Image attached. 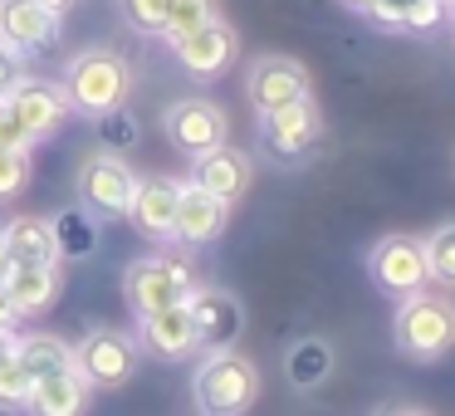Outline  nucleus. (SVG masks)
I'll return each mask as SVG.
<instances>
[{"label":"nucleus","mask_w":455,"mask_h":416,"mask_svg":"<svg viewBox=\"0 0 455 416\" xmlns=\"http://www.w3.org/2000/svg\"><path fill=\"white\" fill-rule=\"evenodd\" d=\"M64 99H69L74 113L84 118H103V113L123 108L132 93V69L123 54L113 50H79L69 64H64V79H60Z\"/></svg>","instance_id":"nucleus-1"},{"label":"nucleus","mask_w":455,"mask_h":416,"mask_svg":"<svg viewBox=\"0 0 455 416\" xmlns=\"http://www.w3.org/2000/svg\"><path fill=\"white\" fill-rule=\"evenodd\" d=\"M392 343L411 363H441L455 348V304L445 294H431V289L406 294L392 318Z\"/></svg>","instance_id":"nucleus-2"},{"label":"nucleus","mask_w":455,"mask_h":416,"mask_svg":"<svg viewBox=\"0 0 455 416\" xmlns=\"http://www.w3.org/2000/svg\"><path fill=\"white\" fill-rule=\"evenodd\" d=\"M196 284L201 279H196V265H191V250H181V245H167L162 255L132 260L123 269V294H128V308L138 318L172 308V304H187Z\"/></svg>","instance_id":"nucleus-3"},{"label":"nucleus","mask_w":455,"mask_h":416,"mask_svg":"<svg viewBox=\"0 0 455 416\" xmlns=\"http://www.w3.org/2000/svg\"><path fill=\"white\" fill-rule=\"evenodd\" d=\"M191 396H196L201 416H245L259 396V367L235 348L206 353L191 377Z\"/></svg>","instance_id":"nucleus-4"},{"label":"nucleus","mask_w":455,"mask_h":416,"mask_svg":"<svg viewBox=\"0 0 455 416\" xmlns=\"http://www.w3.org/2000/svg\"><path fill=\"white\" fill-rule=\"evenodd\" d=\"M138 338L123 333V328H93L74 343V372L93 387V392H108V387H123L132 372H138Z\"/></svg>","instance_id":"nucleus-5"},{"label":"nucleus","mask_w":455,"mask_h":416,"mask_svg":"<svg viewBox=\"0 0 455 416\" xmlns=\"http://www.w3.org/2000/svg\"><path fill=\"white\" fill-rule=\"evenodd\" d=\"M132 191H138V172L128 167L113 152H93L79 167V206L89 211L93 220H118L128 216Z\"/></svg>","instance_id":"nucleus-6"},{"label":"nucleus","mask_w":455,"mask_h":416,"mask_svg":"<svg viewBox=\"0 0 455 416\" xmlns=\"http://www.w3.org/2000/svg\"><path fill=\"white\" fill-rule=\"evenodd\" d=\"M367 275L382 294L406 299L416 289L431 284V269H426V240L416 236H382L367 255Z\"/></svg>","instance_id":"nucleus-7"},{"label":"nucleus","mask_w":455,"mask_h":416,"mask_svg":"<svg viewBox=\"0 0 455 416\" xmlns=\"http://www.w3.org/2000/svg\"><path fill=\"white\" fill-rule=\"evenodd\" d=\"M318 138H323V118H318L314 99H299L289 108L259 113V142H265V152L275 162H304L318 148Z\"/></svg>","instance_id":"nucleus-8"},{"label":"nucleus","mask_w":455,"mask_h":416,"mask_svg":"<svg viewBox=\"0 0 455 416\" xmlns=\"http://www.w3.org/2000/svg\"><path fill=\"white\" fill-rule=\"evenodd\" d=\"M245 99L255 113H275L299 99H314V84H308L304 64L289 60V54H259L245 74Z\"/></svg>","instance_id":"nucleus-9"},{"label":"nucleus","mask_w":455,"mask_h":416,"mask_svg":"<svg viewBox=\"0 0 455 416\" xmlns=\"http://www.w3.org/2000/svg\"><path fill=\"white\" fill-rule=\"evenodd\" d=\"M0 99L11 103V113L20 118V128L30 132V142L54 138V132L64 128V118L74 113L60 84H50V79H30V74H20V79L11 84V93H0Z\"/></svg>","instance_id":"nucleus-10"},{"label":"nucleus","mask_w":455,"mask_h":416,"mask_svg":"<svg viewBox=\"0 0 455 416\" xmlns=\"http://www.w3.org/2000/svg\"><path fill=\"white\" fill-rule=\"evenodd\" d=\"M162 128H167V138L177 142L187 157H201V152L220 148V142L230 138L226 108L211 103V99H177L167 113H162Z\"/></svg>","instance_id":"nucleus-11"},{"label":"nucleus","mask_w":455,"mask_h":416,"mask_svg":"<svg viewBox=\"0 0 455 416\" xmlns=\"http://www.w3.org/2000/svg\"><path fill=\"white\" fill-rule=\"evenodd\" d=\"M191 308V324H196V348L201 353H220V348H235L240 328H245V308L230 289L216 284H196L187 299Z\"/></svg>","instance_id":"nucleus-12"},{"label":"nucleus","mask_w":455,"mask_h":416,"mask_svg":"<svg viewBox=\"0 0 455 416\" xmlns=\"http://www.w3.org/2000/svg\"><path fill=\"white\" fill-rule=\"evenodd\" d=\"M226 220L230 206L216 201L211 191H201L196 181H181V196H177V230H172V245L181 250H206L226 236Z\"/></svg>","instance_id":"nucleus-13"},{"label":"nucleus","mask_w":455,"mask_h":416,"mask_svg":"<svg viewBox=\"0 0 455 416\" xmlns=\"http://www.w3.org/2000/svg\"><path fill=\"white\" fill-rule=\"evenodd\" d=\"M172 54H177V64L191 74V79H220V74L235 64L240 40H235V30H230L226 20H211V25H201V30L172 40Z\"/></svg>","instance_id":"nucleus-14"},{"label":"nucleus","mask_w":455,"mask_h":416,"mask_svg":"<svg viewBox=\"0 0 455 416\" xmlns=\"http://www.w3.org/2000/svg\"><path fill=\"white\" fill-rule=\"evenodd\" d=\"M138 348H142V353H152L157 363H181V357L201 353L191 308L187 304H172V308H157V314H142L138 318Z\"/></svg>","instance_id":"nucleus-15"},{"label":"nucleus","mask_w":455,"mask_h":416,"mask_svg":"<svg viewBox=\"0 0 455 416\" xmlns=\"http://www.w3.org/2000/svg\"><path fill=\"white\" fill-rule=\"evenodd\" d=\"M177 196H181V181L172 177H148L138 181V191H132V230H138L142 240H152V245H172V230H177Z\"/></svg>","instance_id":"nucleus-16"},{"label":"nucleus","mask_w":455,"mask_h":416,"mask_svg":"<svg viewBox=\"0 0 455 416\" xmlns=\"http://www.w3.org/2000/svg\"><path fill=\"white\" fill-rule=\"evenodd\" d=\"M250 177H255L250 157L240 148H230V142H220V148L191 157V181H196L201 191H211L216 201H226V206H235V201L250 191Z\"/></svg>","instance_id":"nucleus-17"},{"label":"nucleus","mask_w":455,"mask_h":416,"mask_svg":"<svg viewBox=\"0 0 455 416\" xmlns=\"http://www.w3.org/2000/svg\"><path fill=\"white\" fill-rule=\"evenodd\" d=\"M0 40L20 54H40L60 40V15H50L40 0H0Z\"/></svg>","instance_id":"nucleus-18"},{"label":"nucleus","mask_w":455,"mask_h":416,"mask_svg":"<svg viewBox=\"0 0 455 416\" xmlns=\"http://www.w3.org/2000/svg\"><path fill=\"white\" fill-rule=\"evenodd\" d=\"M89 396H93V387L74 367H64L54 377H35L30 392H25V412L30 416H84Z\"/></svg>","instance_id":"nucleus-19"},{"label":"nucleus","mask_w":455,"mask_h":416,"mask_svg":"<svg viewBox=\"0 0 455 416\" xmlns=\"http://www.w3.org/2000/svg\"><path fill=\"white\" fill-rule=\"evenodd\" d=\"M0 284L11 289L20 318H35V314H44V308H54V304H60V294H64L60 265H15Z\"/></svg>","instance_id":"nucleus-20"},{"label":"nucleus","mask_w":455,"mask_h":416,"mask_svg":"<svg viewBox=\"0 0 455 416\" xmlns=\"http://www.w3.org/2000/svg\"><path fill=\"white\" fill-rule=\"evenodd\" d=\"M284 377L294 392H318L333 377V343L328 338H299V343H289Z\"/></svg>","instance_id":"nucleus-21"},{"label":"nucleus","mask_w":455,"mask_h":416,"mask_svg":"<svg viewBox=\"0 0 455 416\" xmlns=\"http://www.w3.org/2000/svg\"><path fill=\"white\" fill-rule=\"evenodd\" d=\"M5 245H11L15 265H60V250H54V230L44 216H20L5 226Z\"/></svg>","instance_id":"nucleus-22"},{"label":"nucleus","mask_w":455,"mask_h":416,"mask_svg":"<svg viewBox=\"0 0 455 416\" xmlns=\"http://www.w3.org/2000/svg\"><path fill=\"white\" fill-rule=\"evenodd\" d=\"M50 230H54V250H60V260H89L93 250H99V220H93L84 206L54 211Z\"/></svg>","instance_id":"nucleus-23"},{"label":"nucleus","mask_w":455,"mask_h":416,"mask_svg":"<svg viewBox=\"0 0 455 416\" xmlns=\"http://www.w3.org/2000/svg\"><path fill=\"white\" fill-rule=\"evenodd\" d=\"M15 357H20V367L35 377H54L64 372V367H74V348L64 343V338L54 333H20V343H15Z\"/></svg>","instance_id":"nucleus-24"},{"label":"nucleus","mask_w":455,"mask_h":416,"mask_svg":"<svg viewBox=\"0 0 455 416\" xmlns=\"http://www.w3.org/2000/svg\"><path fill=\"white\" fill-rule=\"evenodd\" d=\"M426 269H431L435 289H455V220H445L426 236Z\"/></svg>","instance_id":"nucleus-25"},{"label":"nucleus","mask_w":455,"mask_h":416,"mask_svg":"<svg viewBox=\"0 0 455 416\" xmlns=\"http://www.w3.org/2000/svg\"><path fill=\"white\" fill-rule=\"evenodd\" d=\"M220 20L216 11V0H172V11H167V25H162V40H181V35L201 30V25Z\"/></svg>","instance_id":"nucleus-26"},{"label":"nucleus","mask_w":455,"mask_h":416,"mask_svg":"<svg viewBox=\"0 0 455 416\" xmlns=\"http://www.w3.org/2000/svg\"><path fill=\"white\" fill-rule=\"evenodd\" d=\"M35 177V162L25 148H0V201H15Z\"/></svg>","instance_id":"nucleus-27"},{"label":"nucleus","mask_w":455,"mask_h":416,"mask_svg":"<svg viewBox=\"0 0 455 416\" xmlns=\"http://www.w3.org/2000/svg\"><path fill=\"white\" fill-rule=\"evenodd\" d=\"M93 123H99L103 152H113V157H123V148H132V142H138V118H132V113H123V108L103 113V118H93Z\"/></svg>","instance_id":"nucleus-28"},{"label":"nucleus","mask_w":455,"mask_h":416,"mask_svg":"<svg viewBox=\"0 0 455 416\" xmlns=\"http://www.w3.org/2000/svg\"><path fill=\"white\" fill-rule=\"evenodd\" d=\"M118 11H123V20H128L138 35H162L172 0H118Z\"/></svg>","instance_id":"nucleus-29"},{"label":"nucleus","mask_w":455,"mask_h":416,"mask_svg":"<svg viewBox=\"0 0 455 416\" xmlns=\"http://www.w3.org/2000/svg\"><path fill=\"white\" fill-rule=\"evenodd\" d=\"M25 392H30V372L20 367V357H5L0 363V406H25Z\"/></svg>","instance_id":"nucleus-30"},{"label":"nucleus","mask_w":455,"mask_h":416,"mask_svg":"<svg viewBox=\"0 0 455 416\" xmlns=\"http://www.w3.org/2000/svg\"><path fill=\"white\" fill-rule=\"evenodd\" d=\"M0 148H25V152L35 148L30 132L20 128V118L11 113V103H5V99H0Z\"/></svg>","instance_id":"nucleus-31"},{"label":"nucleus","mask_w":455,"mask_h":416,"mask_svg":"<svg viewBox=\"0 0 455 416\" xmlns=\"http://www.w3.org/2000/svg\"><path fill=\"white\" fill-rule=\"evenodd\" d=\"M20 64H25V54L0 40V93H11V84L20 79Z\"/></svg>","instance_id":"nucleus-32"},{"label":"nucleus","mask_w":455,"mask_h":416,"mask_svg":"<svg viewBox=\"0 0 455 416\" xmlns=\"http://www.w3.org/2000/svg\"><path fill=\"white\" fill-rule=\"evenodd\" d=\"M15 324H20V308H15L11 289L0 284V328H15Z\"/></svg>","instance_id":"nucleus-33"},{"label":"nucleus","mask_w":455,"mask_h":416,"mask_svg":"<svg viewBox=\"0 0 455 416\" xmlns=\"http://www.w3.org/2000/svg\"><path fill=\"white\" fill-rule=\"evenodd\" d=\"M40 5H44V11H50V15H60V20H64V15H69V11H79L84 0H40Z\"/></svg>","instance_id":"nucleus-34"},{"label":"nucleus","mask_w":455,"mask_h":416,"mask_svg":"<svg viewBox=\"0 0 455 416\" xmlns=\"http://www.w3.org/2000/svg\"><path fill=\"white\" fill-rule=\"evenodd\" d=\"M15 343H20V333H15V328H0V363L15 357Z\"/></svg>","instance_id":"nucleus-35"},{"label":"nucleus","mask_w":455,"mask_h":416,"mask_svg":"<svg viewBox=\"0 0 455 416\" xmlns=\"http://www.w3.org/2000/svg\"><path fill=\"white\" fill-rule=\"evenodd\" d=\"M15 269V260H11V245H5V226H0V279Z\"/></svg>","instance_id":"nucleus-36"},{"label":"nucleus","mask_w":455,"mask_h":416,"mask_svg":"<svg viewBox=\"0 0 455 416\" xmlns=\"http://www.w3.org/2000/svg\"><path fill=\"white\" fill-rule=\"evenodd\" d=\"M338 5H343V11H353V15H372L377 0H338Z\"/></svg>","instance_id":"nucleus-37"},{"label":"nucleus","mask_w":455,"mask_h":416,"mask_svg":"<svg viewBox=\"0 0 455 416\" xmlns=\"http://www.w3.org/2000/svg\"><path fill=\"white\" fill-rule=\"evenodd\" d=\"M377 416H426V412H421V406H382Z\"/></svg>","instance_id":"nucleus-38"},{"label":"nucleus","mask_w":455,"mask_h":416,"mask_svg":"<svg viewBox=\"0 0 455 416\" xmlns=\"http://www.w3.org/2000/svg\"><path fill=\"white\" fill-rule=\"evenodd\" d=\"M0 416H20V406H0Z\"/></svg>","instance_id":"nucleus-39"},{"label":"nucleus","mask_w":455,"mask_h":416,"mask_svg":"<svg viewBox=\"0 0 455 416\" xmlns=\"http://www.w3.org/2000/svg\"><path fill=\"white\" fill-rule=\"evenodd\" d=\"M445 11H451V15H455V0H445Z\"/></svg>","instance_id":"nucleus-40"}]
</instances>
